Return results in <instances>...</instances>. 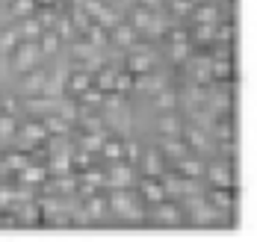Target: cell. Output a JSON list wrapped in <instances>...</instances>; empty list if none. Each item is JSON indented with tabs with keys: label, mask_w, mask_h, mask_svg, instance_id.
<instances>
[{
	"label": "cell",
	"mask_w": 257,
	"mask_h": 242,
	"mask_svg": "<svg viewBox=\"0 0 257 242\" xmlns=\"http://www.w3.org/2000/svg\"><path fill=\"white\" fill-rule=\"evenodd\" d=\"M169 42H192V39H189L186 30H172V33H169Z\"/></svg>",
	"instance_id": "cell-39"
},
{
	"label": "cell",
	"mask_w": 257,
	"mask_h": 242,
	"mask_svg": "<svg viewBox=\"0 0 257 242\" xmlns=\"http://www.w3.org/2000/svg\"><path fill=\"white\" fill-rule=\"evenodd\" d=\"M189 3H195V6H198V3H207V0H189Z\"/></svg>",
	"instance_id": "cell-41"
},
{
	"label": "cell",
	"mask_w": 257,
	"mask_h": 242,
	"mask_svg": "<svg viewBox=\"0 0 257 242\" xmlns=\"http://www.w3.org/2000/svg\"><path fill=\"white\" fill-rule=\"evenodd\" d=\"M56 0H36V6H53Z\"/></svg>",
	"instance_id": "cell-40"
},
{
	"label": "cell",
	"mask_w": 257,
	"mask_h": 242,
	"mask_svg": "<svg viewBox=\"0 0 257 242\" xmlns=\"http://www.w3.org/2000/svg\"><path fill=\"white\" fill-rule=\"evenodd\" d=\"M139 157H142V154H139V145H136V142H124V160L136 162Z\"/></svg>",
	"instance_id": "cell-37"
},
{
	"label": "cell",
	"mask_w": 257,
	"mask_h": 242,
	"mask_svg": "<svg viewBox=\"0 0 257 242\" xmlns=\"http://www.w3.org/2000/svg\"><path fill=\"white\" fill-rule=\"evenodd\" d=\"M12 15L15 18H27V15H36V0H12L9 3Z\"/></svg>",
	"instance_id": "cell-31"
},
{
	"label": "cell",
	"mask_w": 257,
	"mask_h": 242,
	"mask_svg": "<svg viewBox=\"0 0 257 242\" xmlns=\"http://www.w3.org/2000/svg\"><path fill=\"white\" fill-rule=\"evenodd\" d=\"M109 42H115L118 48H130L136 42V30L130 24H124V21H118L115 27H109Z\"/></svg>",
	"instance_id": "cell-17"
},
{
	"label": "cell",
	"mask_w": 257,
	"mask_h": 242,
	"mask_svg": "<svg viewBox=\"0 0 257 242\" xmlns=\"http://www.w3.org/2000/svg\"><path fill=\"white\" fill-rule=\"evenodd\" d=\"M39 42V51H42V56H51L59 51V45H62V39L56 36V30H42V36L36 39Z\"/></svg>",
	"instance_id": "cell-22"
},
{
	"label": "cell",
	"mask_w": 257,
	"mask_h": 242,
	"mask_svg": "<svg viewBox=\"0 0 257 242\" xmlns=\"http://www.w3.org/2000/svg\"><path fill=\"white\" fill-rule=\"evenodd\" d=\"M48 174H51L48 165H33V160H30L24 168L18 171V183H24V186H33V183H36V186H39V183L48 180Z\"/></svg>",
	"instance_id": "cell-13"
},
{
	"label": "cell",
	"mask_w": 257,
	"mask_h": 242,
	"mask_svg": "<svg viewBox=\"0 0 257 242\" xmlns=\"http://www.w3.org/2000/svg\"><path fill=\"white\" fill-rule=\"evenodd\" d=\"M124 65H127V71L133 77H148V74L154 71V56L136 51V54H130L127 59H124Z\"/></svg>",
	"instance_id": "cell-11"
},
{
	"label": "cell",
	"mask_w": 257,
	"mask_h": 242,
	"mask_svg": "<svg viewBox=\"0 0 257 242\" xmlns=\"http://www.w3.org/2000/svg\"><path fill=\"white\" fill-rule=\"evenodd\" d=\"M92 165V154L86 151V148H80L77 154H74V162H71V168H80V171H86Z\"/></svg>",
	"instance_id": "cell-36"
},
{
	"label": "cell",
	"mask_w": 257,
	"mask_h": 242,
	"mask_svg": "<svg viewBox=\"0 0 257 242\" xmlns=\"http://www.w3.org/2000/svg\"><path fill=\"white\" fill-rule=\"evenodd\" d=\"M30 160H33V157H27V154H6V168H9V171H21Z\"/></svg>",
	"instance_id": "cell-35"
},
{
	"label": "cell",
	"mask_w": 257,
	"mask_h": 242,
	"mask_svg": "<svg viewBox=\"0 0 257 242\" xmlns=\"http://www.w3.org/2000/svg\"><path fill=\"white\" fill-rule=\"evenodd\" d=\"M210 77H216V80H233V62L231 56H219L213 65H210Z\"/></svg>",
	"instance_id": "cell-25"
},
{
	"label": "cell",
	"mask_w": 257,
	"mask_h": 242,
	"mask_svg": "<svg viewBox=\"0 0 257 242\" xmlns=\"http://www.w3.org/2000/svg\"><path fill=\"white\" fill-rule=\"evenodd\" d=\"M95 83H92V71L89 68H83V71H68L65 74V89H68V95L71 98H80L86 89H92Z\"/></svg>",
	"instance_id": "cell-9"
},
{
	"label": "cell",
	"mask_w": 257,
	"mask_h": 242,
	"mask_svg": "<svg viewBox=\"0 0 257 242\" xmlns=\"http://www.w3.org/2000/svg\"><path fill=\"white\" fill-rule=\"evenodd\" d=\"M101 154L106 162H115V160H124V139H115V136H103L101 142Z\"/></svg>",
	"instance_id": "cell-16"
},
{
	"label": "cell",
	"mask_w": 257,
	"mask_h": 242,
	"mask_svg": "<svg viewBox=\"0 0 257 242\" xmlns=\"http://www.w3.org/2000/svg\"><path fill=\"white\" fill-rule=\"evenodd\" d=\"M151 21H154L151 9H136V12H133V21H130V27H133V30H145V33H148Z\"/></svg>",
	"instance_id": "cell-32"
},
{
	"label": "cell",
	"mask_w": 257,
	"mask_h": 242,
	"mask_svg": "<svg viewBox=\"0 0 257 242\" xmlns=\"http://www.w3.org/2000/svg\"><path fill=\"white\" fill-rule=\"evenodd\" d=\"M48 71L45 68H30V71H24V77H21V86H18V92L24 95V98H30V95H42L45 92V83H48Z\"/></svg>",
	"instance_id": "cell-5"
},
{
	"label": "cell",
	"mask_w": 257,
	"mask_h": 242,
	"mask_svg": "<svg viewBox=\"0 0 257 242\" xmlns=\"http://www.w3.org/2000/svg\"><path fill=\"white\" fill-rule=\"evenodd\" d=\"M148 221L163 224V227H175V224H186V215H183L180 204H172L163 198L160 204H154V213H148Z\"/></svg>",
	"instance_id": "cell-1"
},
{
	"label": "cell",
	"mask_w": 257,
	"mask_h": 242,
	"mask_svg": "<svg viewBox=\"0 0 257 242\" xmlns=\"http://www.w3.org/2000/svg\"><path fill=\"white\" fill-rule=\"evenodd\" d=\"M18 36H21V39H24V42H36V39H39V36H42V24H39V18H36V15H27V18H21V24H18Z\"/></svg>",
	"instance_id": "cell-21"
},
{
	"label": "cell",
	"mask_w": 257,
	"mask_h": 242,
	"mask_svg": "<svg viewBox=\"0 0 257 242\" xmlns=\"http://www.w3.org/2000/svg\"><path fill=\"white\" fill-rule=\"evenodd\" d=\"M86 215H89V221L95 224V221H103V215H106V195L103 192H92V195H86Z\"/></svg>",
	"instance_id": "cell-12"
},
{
	"label": "cell",
	"mask_w": 257,
	"mask_h": 242,
	"mask_svg": "<svg viewBox=\"0 0 257 242\" xmlns=\"http://www.w3.org/2000/svg\"><path fill=\"white\" fill-rule=\"evenodd\" d=\"M15 136H21V142H24V145H33V148L51 139L42 121H27V124H21V127H18V133H15Z\"/></svg>",
	"instance_id": "cell-10"
},
{
	"label": "cell",
	"mask_w": 257,
	"mask_h": 242,
	"mask_svg": "<svg viewBox=\"0 0 257 242\" xmlns=\"http://www.w3.org/2000/svg\"><path fill=\"white\" fill-rule=\"evenodd\" d=\"M204 168H207V165L201 160H195L192 154L175 162V171H178L180 177H192V180H201V177H204Z\"/></svg>",
	"instance_id": "cell-14"
},
{
	"label": "cell",
	"mask_w": 257,
	"mask_h": 242,
	"mask_svg": "<svg viewBox=\"0 0 257 242\" xmlns=\"http://www.w3.org/2000/svg\"><path fill=\"white\" fill-rule=\"evenodd\" d=\"M18 133V121L12 112H0V139H12Z\"/></svg>",
	"instance_id": "cell-30"
},
{
	"label": "cell",
	"mask_w": 257,
	"mask_h": 242,
	"mask_svg": "<svg viewBox=\"0 0 257 242\" xmlns=\"http://www.w3.org/2000/svg\"><path fill=\"white\" fill-rule=\"evenodd\" d=\"M15 224H42V207L39 204H18L15 207Z\"/></svg>",
	"instance_id": "cell-18"
},
{
	"label": "cell",
	"mask_w": 257,
	"mask_h": 242,
	"mask_svg": "<svg viewBox=\"0 0 257 242\" xmlns=\"http://www.w3.org/2000/svg\"><path fill=\"white\" fill-rule=\"evenodd\" d=\"M169 56L175 59V62H189V56H192V42H172L169 45Z\"/></svg>",
	"instance_id": "cell-28"
},
{
	"label": "cell",
	"mask_w": 257,
	"mask_h": 242,
	"mask_svg": "<svg viewBox=\"0 0 257 242\" xmlns=\"http://www.w3.org/2000/svg\"><path fill=\"white\" fill-rule=\"evenodd\" d=\"M157 130H160V136H180L183 133V124H180V118L175 112H163L157 118Z\"/></svg>",
	"instance_id": "cell-20"
},
{
	"label": "cell",
	"mask_w": 257,
	"mask_h": 242,
	"mask_svg": "<svg viewBox=\"0 0 257 242\" xmlns=\"http://www.w3.org/2000/svg\"><path fill=\"white\" fill-rule=\"evenodd\" d=\"M142 168H145V177H160L166 171V157L160 151H148L142 157Z\"/></svg>",
	"instance_id": "cell-19"
},
{
	"label": "cell",
	"mask_w": 257,
	"mask_h": 242,
	"mask_svg": "<svg viewBox=\"0 0 257 242\" xmlns=\"http://www.w3.org/2000/svg\"><path fill=\"white\" fill-rule=\"evenodd\" d=\"M115 71H118V68H106V65H103L98 74H92V83H95V89H101V92H112Z\"/></svg>",
	"instance_id": "cell-26"
},
{
	"label": "cell",
	"mask_w": 257,
	"mask_h": 242,
	"mask_svg": "<svg viewBox=\"0 0 257 242\" xmlns=\"http://www.w3.org/2000/svg\"><path fill=\"white\" fill-rule=\"evenodd\" d=\"M204 177L210 180V186H236L233 177V160H219L204 168Z\"/></svg>",
	"instance_id": "cell-4"
},
{
	"label": "cell",
	"mask_w": 257,
	"mask_h": 242,
	"mask_svg": "<svg viewBox=\"0 0 257 242\" xmlns=\"http://www.w3.org/2000/svg\"><path fill=\"white\" fill-rule=\"evenodd\" d=\"M154 107L160 112H175V107H178L175 89H160V92H154Z\"/></svg>",
	"instance_id": "cell-23"
},
{
	"label": "cell",
	"mask_w": 257,
	"mask_h": 242,
	"mask_svg": "<svg viewBox=\"0 0 257 242\" xmlns=\"http://www.w3.org/2000/svg\"><path fill=\"white\" fill-rule=\"evenodd\" d=\"M136 201H139V198H133L127 189H118V186H115L112 192H109V195H106V207H109L112 213H118L121 218L130 213V207H133Z\"/></svg>",
	"instance_id": "cell-8"
},
{
	"label": "cell",
	"mask_w": 257,
	"mask_h": 242,
	"mask_svg": "<svg viewBox=\"0 0 257 242\" xmlns=\"http://www.w3.org/2000/svg\"><path fill=\"white\" fill-rule=\"evenodd\" d=\"M101 142H103V133L98 130V133H89V136H86V139L80 142V148H86L89 154H98V151H101Z\"/></svg>",
	"instance_id": "cell-33"
},
{
	"label": "cell",
	"mask_w": 257,
	"mask_h": 242,
	"mask_svg": "<svg viewBox=\"0 0 257 242\" xmlns=\"http://www.w3.org/2000/svg\"><path fill=\"white\" fill-rule=\"evenodd\" d=\"M189 39L198 42V45L216 42V24H195V33H189Z\"/></svg>",
	"instance_id": "cell-27"
},
{
	"label": "cell",
	"mask_w": 257,
	"mask_h": 242,
	"mask_svg": "<svg viewBox=\"0 0 257 242\" xmlns=\"http://www.w3.org/2000/svg\"><path fill=\"white\" fill-rule=\"evenodd\" d=\"M48 171H53V174H68L71 171V160L62 154V157H53L51 165H48Z\"/></svg>",
	"instance_id": "cell-34"
},
{
	"label": "cell",
	"mask_w": 257,
	"mask_h": 242,
	"mask_svg": "<svg viewBox=\"0 0 257 242\" xmlns=\"http://www.w3.org/2000/svg\"><path fill=\"white\" fill-rule=\"evenodd\" d=\"M160 154H163L169 162H178V160H183V157H189V154H192V148L183 142V136H163Z\"/></svg>",
	"instance_id": "cell-7"
},
{
	"label": "cell",
	"mask_w": 257,
	"mask_h": 242,
	"mask_svg": "<svg viewBox=\"0 0 257 242\" xmlns=\"http://www.w3.org/2000/svg\"><path fill=\"white\" fill-rule=\"evenodd\" d=\"M42 124H45L48 136H68V133H71V121H65V118H62V115H56V112H53L51 118H45Z\"/></svg>",
	"instance_id": "cell-24"
},
{
	"label": "cell",
	"mask_w": 257,
	"mask_h": 242,
	"mask_svg": "<svg viewBox=\"0 0 257 242\" xmlns=\"http://www.w3.org/2000/svg\"><path fill=\"white\" fill-rule=\"evenodd\" d=\"M136 192H139V201H142L145 207H154V204H160V201L166 198V189H163V183H160L157 177L136 180Z\"/></svg>",
	"instance_id": "cell-6"
},
{
	"label": "cell",
	"mask_w": 257,
	"mask_h": 242,
	"mask_svg": "<svg viewBox=\"0 0 257 242\" xmlns=\"http://www.w3.org/2000/svg\"><path fill=\"white\" fill-rule=\"evenodd\" d=\"M12 65H15V71H30V68H39V59H42V51H39V42H24L21 39V45L12 51Z\"/></svg>",
	"instance_id": "cell-2"
},
{
	"label": "cell",
	"mask_w": 257,
	"mask_h": 242,
	"mask_svg": "<svg viewBox=\"0 0 257 242\" xmlns=\"http://www.w3.org/2000/svg\"><path fill=\"white\" fill-rule=\"evenodd\" d=\"M172 6L178 9L183 18H189V15H192V9H195V3H189V0H172Z\"/></svg>",
	"instance_id": "cell-38"
},
{
	"label": "cell",
	"mask_w": 257,
	"mask_h": 242,
	"mask_svg": "<svg viewBox=\"0 0 257 242\" xmlns=\"http://www.w3.org/2000/svg\"><path fill=\"white\" fill-rule=\"evenodd\" d=\"M18 45H21V36H18V30L15 27H9V30L0 33V51H3V54H12Z\"/></svg>",
	"instance_id": "cell-29"
},
{
	"label": "cell",
	"mask_w": 257,
	"mask_h": 242,
	"mask_svg": "<svg viewBox=\"0 0 257 242\" xmlns=\"http://www.w3.org/2000/svg\"><path fill=\"white\" fill-rule=\"evenodd\" d=\"M103 177H106V183H112V186H118V189H130L136 183V171H133V165H130L127 160L106 162Z\"/></svg>",
	"instance_id": "cell-3"
},
{
	"label": "cell",
	"mask_w": 257,
	"mask_h": 242,
	"mask_svg": "<svg viewBox=\"0 0 257 242\" xmlns=\"http://www.w3.org/2000/svg\"><path fill=\"white\" fill-rule=\"evenodd\" d=\"M189 18H192L195 24H219V21H222V9L213 6V3H198Z\"/></svg>",
	"instance_id": "cell-15"
}]
</instances>
